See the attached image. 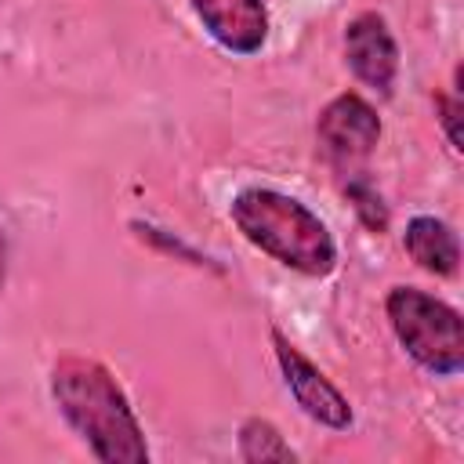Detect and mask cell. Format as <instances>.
<instances>
[{
  "mask_svg": "<svg viewBox=\"0 0 464 464\" xmlns=\"http://www.w3.org/2000/svg\"><path fill=\"white\" fill-rule=\"evenodd\" d=\"M51 399L65 424L102 464H149L141 420L116 373L91 355H62L51 366Z\"/></svg>",
  "mask_w": 464,
  "mask_h": 464,
  "instance_id": "6da1fadb",
  "label": "cell"
},
{
  "mask_svg": "<svg viewBox=\"0 0 464 464\" xmlns=\"http://www.w3.org/2000/svg\"><path fill=\"white\" fill-rule=\"evenodd\" d=\"M228 218L250 246H257L297 276L326 279L337 268L334 232L297 196H286L268 185H250L232 196Z\"/></svg>",
  "mask_w": 464,
  "mask_h": 464,
  "instance_id": "7a4b0ae2",
  "label": "cell"
},
{
  "mask_svg": "<svg viewBox=\"0 0 464 464\" xmlns=\"http://www.w3.org/2000/svg\"><path fill=\"white\" fill-rule=\"evenodd\" d=\"M384 315L395 341L420 370L431 377H457L464 370V319L450 301L420 286H392Z\"/></svg>",
  "mask_w": 464,
  "mask_h": 464,
  "instance_id": "3957f363",
  "label": "cell"
},
{
  "mask_svg": "<svg viewBox=\"0 0 464 464\" xmlns=\"http://www.w3.org/2000/svg\"><path fill=\"white\" fill-rule=\"evenodd\" d=\"M381 116L377 109L355 94V91H344L337 98H330L315 120V141H319V152L323 160L341 174H359L362 163L373 156V149L381 145Z\"/></svg>",
  "mask_w": 464,
  "mask_h": 464,
  "instance_id": "277c9868",
  "label": "cell"
},
{
  "mask_svg": "<svg viewBox=\"0 0 464 464\" xmlns=\"http://www.w3.org/2000/svg\"><path fill=\"white\" fill-rule=\"evenodd\" d=\"M272 337V352H276V362H279V373H283V384L290 392V399L301 406V413L330 431H348L355 413H352V402L344 399V392L283 334V330H268Z\"/></svg>",
  "mask_w": 464,
  "mask_h": 464,
  "instance_id": "5b68a950",
  "label": "cell"
},
{
  "mask_svg": "<svg viewBox=\"0 0 464 464\" xmlns=\"http://www.w3.org/2000/svg\"><path fill=\"white\" fill-rule=\"evenodd\" d=\"M344 65L352 69V76L377 91V94H392L395 76H399V44L388 29V18L381 11H359L355 18H348L344 25Z\"/></svg>",
  "mask_w": 464,
  "mask_h": 464,
  "instance_id": "8992f818",
  "label": "cell"
},
{
  "mask_svg": "<svg viewBox=\"0 0 464 464\" xmlns=\"http://www.w3.org/2000/svg\"><path fill=\"white\" fill-rule=\"evenodd\" d=\"M188 7L207 36L228 54L250 58L268 44L265 0H188Z\"/></svg>",
  "mask_w": 464,
  "mask_h": 464,
  "instance_id": "52a82bcc",
  "label": "cell"
},
{
  "mask_svg": "<svg viewBox=\"0 0 464 464\" xmlns=\"http://www.w3.org/2000/svg\"><path fill=\"white\" fill-rule=\"evenodd\" d=\"M402 250L413 257L417 268L439 279H453L460 272V239L457 228L435 214H417L406 221Z\"/></svg>",
  "mask_w": 464,
  "mask_h": 464,
  "instance_id": "ba28073f",
  "label": "cell"
},
{
  "mask_svg": "<svg viewBox=\"0 0 464 464\" xmlns=\"http://www.w3.org/2000/svg\"><path fill=\"white\" fill-rule=\"evenodd\" d=\"M236 450H239V460L246 464H268V460H283V464H294L297 453L290 450V442L279 435V428L265 417H246L236 431Z\"/></svg>",
  "mask_w": 464,
  "mask_h": 464,
  "instance_id": "9c48e42d",
  "label": "cell"
},
{
  "mask_svg": "<svg viewBox=\"0 0 464 464\" xmlns=\"http://www.w3.org/2000/svg\"><path fill=\"white\" fill-rule=\"evenodd\" d=\"M344 199L352 203V210H355V218H359V225L366 232H377V236L388 232V221H392L388 203H384V196L377 192V185L362 170L344 178Z\"/></svg>",
  "mask_w": 464,
  "mask_h": 464,
  "instance_id": "30bf717a",
  "label": "cell"
},
{
  "mask_svg": "<svg viewBox=\"0 0 464 464\" xmlns=\"http://www.w3.org/2000/svg\"><path fill=\"white\" fill-rule=\"evenodd\" d=\"M435 116H439V127L450 141L453 152H464V138H460V116H464V98H460V69H457V80L450 91H435Z\"/></svg>",
  "mask_w": 464,
  "mask_h": 464,
  "instance_id": "8fae6325",
  "label": "cell"
},
{
  "mask_svg": "<svg viewBox=\"0 0 464 464\" xmlns=\"http://www.w3.org/2000/svg\"><path fill=\"white\" fill-rule=\"evenodd\" d=\"M130 228L145 239V243H152V246H160V250H167V254H178V257H185L188 265H210V257H203L199 250H192V246H185L181 239H174L170 232H163V228H156V225H145V221H130Z\"/></svg>",
  "mask_w": 464,
  "mask_h": 464,
  "instance_id": "7c38bea8",
  "label": "cell"
},
{
  "mask_svg": "<svg viewBox=\"0 0 464 464\" xmlns=\"http://www.w3.org/2000/svg\"><path fill=\"white\" fill-rule=\"evenodd\" d=\"M4 286H7V232L0 225V297H4Z\"/></svg>",
  "mask_w": 464,
  "mask_h": 464,
  "instance_id": "4fadbf2b",
  "label": "cell"
}]
</instances>
